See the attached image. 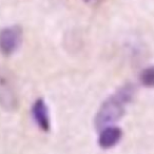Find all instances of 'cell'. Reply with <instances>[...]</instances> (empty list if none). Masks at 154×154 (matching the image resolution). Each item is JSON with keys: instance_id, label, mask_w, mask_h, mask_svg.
Instances as JSON below:
<instances>
[{"instance_id": "obj_1", "label": "cell", "mask_w": 154, "mask_h": 154, "mask_svg": "<svg viewBox=\"0 0 154 154\" xmlns=\"http://www.w3.org/2000/svg\"><path fill=\"white\" fill-rule=\"evenodd\" d=\"M134 86L127 84L106 99L95 116L96 128L100 130L119 120L126 112V107L134 98Z\"/></svg>"}, {"instance_id": "obj_2", "label": "cell", "mask_w": 154, "mask_h": 154, "mask_svg": "<svg viewBox=\"0 0 154 154\" xmlns=\"http://www.w3.org/2000/svg\"><path fill=\"white\" fill-rule=\"evenodd\" d=\"M0 107L9 112L18 107L15 84L12 75L7 70H0Z\"/></svg>"}, {"instance_id": "obj_3", "label": "cell", "mask_w": 154, "mask_h": 154, "mask_svg": "<svg viewBox=\"0 0 154 154\" xmlns=\"http://www.w3.org/2000/svg\"><path fill=\"white\" fill-rule=\"evenodd\" d=\"M23 39V30L18 24L5 26L0 31V53L5 57L19 50Z\"/></svg>"}, {"instance_id": "obj_4", "label": "cell", "mask_w": 154, "mask_h": 154, "mask_svg": "<svg viewBox=\"0 0 154 154\" xmlns=\"http://www.w3.org/2000/svg\"><path fill=\"white\" fill-rule=\"evenodd\" d=\"M31 112H32V117L36 122L37 127L43 132H49L51 129V119H50L49 108L45 99H36L33 103Z\"/></svg>"}, {"instance_id": "obj_5", "label": "cell", "mask_w": 154, "mask_h": 154, "mask_svg": "<svg viewBox=\"0 0 154 154\" xmlns=\"http://www.w3.org/2000/svg\"><path fill=\"white\" fill-rule=\"evenodd\" d=\"M100 130V134L98 137V145L103 150H108L115 147L122 137V129L113 126V125L107 126Z\"/></svg>"}, {"instance_id": "obj_6", "label": "cell", "mask_w": 154, "mask_h": 154, "mask_svg": "<svg viewBox=\"0 0 154 154\" xmlns=\"http://www.w3.org/2000/svg\"><path fill=\"white\" fill-rule=\"evenodd\" d=\"M139 80L143 86L147 88H154V66H149L141 71Z\"/></svg>"}, {"instance_id": "obj_7", "label": "cell", "mask_w": 154, "mask_h": 154, "mask_svg": "<svg viewBox=\"0 0 154 154\" xmlns=\"http://www.w3.org/2000/svg\"><path fill=\"white\" fill-rule=\"evenodd\" d=\"M103 1H105V0H84V2L86 3V5H88L89 7H92V8L98 7Z\"/></svg>"}]
</instances>
